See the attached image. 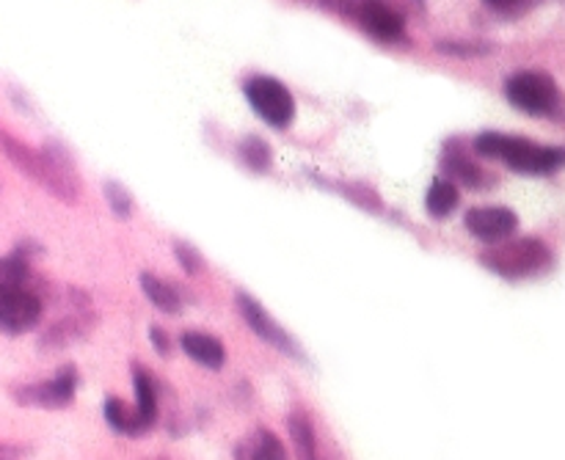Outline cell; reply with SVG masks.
Instances as JSON below:
<instances>
[{"mask_svg":"<svg viewBox=\"0 0 565 460\" xmlns=\"http://www.w3.org/2000/svg\"><path fill=\"white\" fill-rule=\"evenodd\" d=\"M0 147L6 149L11 163L22 174L31 176L36 185H42L44 191L58 196L61 202H75L77 193H81V185H77L75 171H72L70 160L64 154L53 152V149H33L3 130H0Z\"/></svg>","mask_w":565,"mask_h":460,"instance_id":"6da1fadb","label":"cell"},{"mask_svg":"<svg viewBox=\"0 0 565 460\" xmlns=\"http://www.w3.org/2000/svg\"><path fill=\"white\" fill-rule=\"evenodd\" d=\"M475 149L483 158L502 160V163L511 165L513 171H522V174H552V171L565 165L563 147H539L527 138L505 136V132H480L475 138Z\"/></svg>","mask_w":565,"mask_h":460,"instance_id":"7a4b0ae2","label":"cell"},{"mask_svg":"<svg viewBox=\"0 0 565 460\" xmlns=\"http://www.w3.org/2000/svg\"><path fill=\"white\" fill-rule=\"evenodd\" d=\"M480 265L489 268L491 274L502 276V279H533V276L544 274L552 265L550 248L541 240L524 237V240H502L500 246H491L489 252L480 254Z\"/></svg>","mask_w":565,"mask_h":460,"instance_id":"3957f363","label":"cell"},{"mask_svg":"<svg viewBox=\"0 0 565 460\" xmlns=\"http://www.w3.org/2000/svg\"><path fill=\"white\" fill-rule=\"evenodd\" d=\"M326 6L356 20L362 31L379 39V42L397 44L406 39L403 14L392 9L390 3H384V0H326Z\"/></svg>","mask_w":565,"mask_h":460,"instance_id":"277c9868","label":"cell"},{"mask_svg":"<svg viewBox=\"0 0 565 460\" xmlns=\"http://www.w3.org/2000/svg\"><path fill=\"white\" fill-rule=\"evenodd\" d=\"M505 97L511 99L513 108L524 110L530 116L552 114L561 103V92H557L555 81L544 72H516L508 77Z\"/></svg>","mask_w":565,"mask_h":460,"instance_id":"5b68a950","label":"cell"},{"mask_svg":"<svg viewBox=\"0 0 565 460\" xmlns=\"http://www.w3.org/2000/svg\"><path fill=\"white\" fill-rule=\"evenodd\" d=\"M246 99L259 119L270 127H287L296 119V99L287 92L285 83L268 75H254L246 81Z\"/></svg>","mask_w":565,"mask_h":460,"instance_id":"8992f818","label":"cell"},{"mask_svg":"<svg viewBox=\"0 0 565 460\" xmlns=\"http://www.w3.org/2000/svg\"><path fill=\"white\" fill-rule=\"evenodd\" d=\"M77 367L75 364H64L58 373L50 381H42V384H22L11 389L14 395V403L31 408H47V411H55V408L72 406L77 392Z\"/></svg>","mask_w":565,"mask_h":460,"instance_id":"52a82bcc","label":"cell"},{"mask_svg":"<svg viewBox=\"0 0 565 460\" xmlns=\"http://www.w3.org/2000/svg\"><path fill=\"white\" fill-rule=\"evenodd\" d=\"M235 303H237V312H241V318L246 320L248 329H252L254 334L259 336V340L268 342L270 347H276V351L285 353V356L303 362V351H301V347H298V342L292 340L290 331L281 329V325L276 323L274 318H270L268 309H265L263 303L254 301V298L248 296V292H237Z\"/></svg>","mask_w":565,"mask_h":460,"instance_id":"ba28073f","label":"cell"},{"mask_svg":"<svg viewBox=\"0 0 565 460\" xmlns=\"http://www.w3.org/2000/svg\"><path fill=\"white\" fill-rule=\"evenodd\" d=\"M42 312V298L36 292L28 290V287H14V290L0 296V331L9 336L28 334L39 325Z\"/></svg>","mask_w":565,"mask_h":460,"instance_id":"9c48e42d","label":"cell"},{"mask_svg":"<svg viewBox=\"0 0 565 460\" xmlns=\"http://www.w3.org/2000/svg\"><path fill=\"white\" fill-rule=\"evenodd\" d=\"M467 229L478 240L502 243L519 229V218L508 207H475L467 213Z\"/></svg>","mask_w":565,"mask_h":460,"instance_id":"30bf717a","label":"cell"},{"mask_svg":"<svg viewBox=\"0 0 565 460\" xmlns=\"http://www.w3.org/2000/svg\"><path fill=\"white\" fill-rule=\"evenodd\" d=\"M132 386H136V397H138V419H141L143 430H152L158 425V414H160V384L147 367L141 364H132Z\"/></svg>","mask_w":565,"mask_h":460,"instance_id":"8fae6325","label":"cell"},{"mask_svg":"<svg viewBox=\"0 0 565 460\" xmlns=\"http://www.w3.org/2000/svg\"><path fill=\"white\" fill-rule=\"evenodd\" d=\"M180 345L185 351V356H191L202 367L221 370L226 364V347L215 336L204 334V331H185Z\"/></svg>","mask_w":565,"mask_h":460,"instance_id":"7c38bea8","label":"cell"},{"mask_svg":"<svg viewBox=\"0 0 565 460\" xmlns=\"http://www.w3.org/2000/svg\"><path fill=\"white\" fill-rule=\"evenodd\" d=\"M88 329H92V320H86V314L77 312L72 314V318H64L55 325H50V329L42 334L39 347H44V351H61V347H70L72 342L86 336Z\"/></svg>","mask_w":565,"mask_h":460,"instance_id":"4fadbf2b","label":"cell"},{"mask_svg":"<svg viewBox=\"0 0 565 460\" xmlns=\"http://www.w3.org/2000/svg\"><path fill=\"white\" fill-rule=\"evenodd\" d=\"M287 430H290L292 447H296L298 460H326L318 450V434H315L312 419L303 411H292L287 417Z\"/></svg>","mask_w":565,"mask_h":460,"instance_id":"5bb4252c","label":"cell"},{"mask_svg":"<svg viewBox=\"0 0 565 460\" xmlns=\"http://www.w3.org/2000/svg\"><path fill=\"white\" fill-rule=\"evenodd\" d=\"M141 290L143 296L152 301V307H158L166 314H180L182 312V292L174 285L163 281L160 276L143 274L141 276Z\"/></svg>","mask_w":565,"mask_h":460,"instance_id":"9a60e30c","label":"cell"},{"mask_svg":"<svg viewBox=\"0 0 565 460\" xmlns=\"http://www.w3.org/2000/svg\"><path fill=\"white\" fill-rule=\"evenodd\" d=\"M237 458L241 460H287L285 445L276 434H270L268 428H259L254 430L252 439L246 445H241L237 450Z\"/></svg>","mask_w":565,"mask_h":460,"instance_id":"2e32d148","label":"cell"},{"mask_svg":"<svg viewBox=\"0 0 565 460\" xmlns=\"http://www.w3.org/2000/svg\"><path fill=\"white\" fill-rule=\"evenodd\" d=\"M103 414H105V422H108V428L116 430V434H121V436L147 434L141 425V419H138V411H130V408H127L119 397H105Z\"/></svg>","mask_w":565,"mask_h":460,"instance_id":"e0dca14e","label":"cell"},{"mask_svg":"<svg viewBox=\"0 0 565 460\" xmlns=\"http://www.w3.org/2000/svg\"><path fill=\"white\" fill-rule=\"evenodd\" d=\"M441 165H445V174L450 176V180H458L461 185H469V188L486 185V171L480 169V165H475L467 154L450 152V149H447Z\"/></svg>","mask_w":565,"mask_h":460,"instance_id":"ac0fdd59","label":"cell"},{"mask_svg":"<svg viewBox=\"0 0 565 460\" xmlns=\"http://www.w3.org/2000/svg\"><path fill=\"white\" fill-rule=\"evenodd\" d=\"M425 207L434 218H447L452 210L458 207V188L452 180H436L428 188V196H425Z\"/></svg>","mask_w":565,"mask_h":460,"instance_id":"d6986e66","label":"cell"},{"mask_svg":"<svg viewBox=\"0 0 565 460\" xmlns=\"http://www.w3.org/2000/svg\"><path fill=\"white\" fill-rule=\"evenodd\" d=\"M28 274H31L28 259L20 257V254H11V257L0 259V296L14 290V287H25Z\"/></svg>","mask_w":565,"mask_h":460,"instance_id":"ffe728a7","label":"cell"},{"mask_svg":"<svg viewBox=\"0 0 565 460\" xmlns=\"http://www.w3.org/2000/svg\"><path fill=\"white\" fill-rule=\"evenodd\" d=\"M241 158L248 169L254 171H268L270 169V147L259 138H246L241 143Z\"/></svg>","mask_w":565,"mask_h":460,"instance_id":"44dd1931","label":"cell"},{"mask_svg":"<svg viewBox=\"0 0 565 460\" xmlns=\"http://www.w3.org/2000/svg\"><path fill=\"white\" fill-rule=\"evenodd\" d=\"M105 196H108L110 207H114L116 215H121V218H125V215H130L132 199L125 188L116 185V182H108V185H105Z\"/></svg>","mask_w":565,"mask_h":460,"instance_id":"7402d4cb","label":"cell"},{"mask_svg":"<svg viewBox=\"0 0 565 460\" xmlns=\"http://www.w3.org/2000/svg\"><path fill=\"white\" fill-rule=\"evenodd\" d=\"M174 254H177V259H180V265L188 270V274H202V270H204V259L199 257L196 248L185 246V243H174Z\"/></svg>","mask_w":565,"mask_h":460,"instance_id":"603a6c76","label":"cell"},{"mask_svg":"<svg viewBox=\"0 0 565 460\" xmlns=\"http://www.w3.org/2000/svg\"><path fill=\"white\" fill-rule=\"evenodd\" d=\"M149 342H152L154 351H158L160 356H169V353H171L169 334H166L163 329H158V325H152V329H149Z\"/></svg>","mask_w":565,"mask_h":460,"instance_id":"cb8c5ba5","label":"cell"},{"mask_svg":"<svg viewBox=\"0 0 565 460\" xmlns=\"http://www.w3.org/2000/svg\"><path fill=\"white\" fill-rule=\"evenodd\" d=\"M384 3H390L392 9L401 11V14H417V11L425 9V0H384Z\"/></svg>","mask_w":565,"mask_h":460,"instance_id":"d4e9b609","label":"cell"},{"mask_svg":"<svg viewBox=\"0 0 565 460\" xmlns=\"http://www.w3.org/2000/svg\"><path fill=\"white\" fill-rule=\"evenodd\" d=\"M25 456H28L25 447L6 445V441H0V460H20V458H25Z\"/></svg>","mask_w":565,"mask_h":460,"instance_id":"484cf974","label":"cell"},{"mask_svg":"<svg viewBox=\"0 0 565 460\" xmlns=\"http://www.w3.org/2000/svg\"><path fill=\"white\" fill-rule=\"evenodd\" d=\"M486 3H489L491 9H500V11H505V9H511V6H516L519 0H486Z\"/></svg>","mask_w":565,"mask_h":460,"instance_id":"4316f807","label":"cell"}]
</instances>
